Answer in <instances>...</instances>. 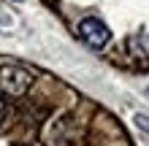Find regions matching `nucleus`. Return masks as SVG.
<instances>
[{
    "mask_svg": "<svg viewBox=\"0 0 149 146\" xmlns=\"http://www.w3.org/2000/svg\"><path fill=\"white\" fill-rule=\"evenodd\" d=\"M33 76L19 65H3L0 68V89L11 98H22L24 92L30 89Z\"/></svg>",
    "mask_w": 149,
    "mask_h": 146,
    "instance_id": "1",
    "label": "nucleus"
},
{
    "mask_svg": "<svg viewBox=\"0 0 149 146\" xmlns=\"http://www.w3.org/2000/svg\"><path fill=\"white\" fill-rule=\"evenodd\" d=\"M79 35H81V41H84L90 49H103V46L109 44L111 33H109V27H106L100 19L87 16V19H81V24H79Z\"/></svg>",
    "mask_w": 149,
    "mask_h": 146,
    "instance_id": "2",
    "label": "nucleus"
},
{
    "mask_svg": "<svg viewBox=\"0 0 149 146\" xmlns=\"http://www.w3.org/2000/svg\"><path fill=\"white\" fill-rule=\"evenodd\" d=\"M127 49L133 57H149V35H133L127 41Z\"/></svg>",
    "mask_w": 149,
    "mask_h": 146,
    "instance_id": "3",
    "label": "nucleus"
},
{
    "mask_svg": "<svg viewBox=\"0 0 149 146\" xmlns=\"http://www.w3.org/2000/svg\"><path fill=\"white\" fill-rule=\"evenodd\" d=\"M136 122H138V127H144V130H149V119H146V116H138Z\"/></svg>",
    "mask_w": 149,
    "mask_h": 146,
    "instance_id": "4",
    "label": "nucleus"
},
{
    "mask_svg": "<svg viewBox=\"0 0 149 146\" xmlns=\"http://www.w3.org/2000/svg\"><path fill=\"white\" fill-rule=\"evenodd\" d=\"M3 116H6V103H3V98H0V122H3Z\"/></svg>",
    "mask_w": 149,
    "mask_h": 146,
    "instance_id": "5",
    "label": "nucleus"
}]
</instances>
